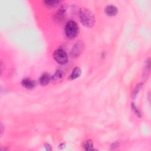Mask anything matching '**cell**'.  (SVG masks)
Returning <instances> with one entry per match:
<instances>
[{
  "label": "cell",
  "instance_id": "obj_13",
  "mask_svg": "<svg viewBox=\"0 0 151 151\" xmlns=\"http://www.w3.org/2000/svg\"><path fill=\"white\" fill-rule=\"evenodd\" d=\"M131 106H132V109L134 110V112H135V114L138 116L139 117H141V113L140 112V111L138 109V108L136 107V106L135 105L134 103H132L131 105Z\"/></svg>",
  "mask_w": 151,
  "mask_h": 151
},
{
  "label": "cell",
  "instance_id": "obj_6",
  "mask_svg": "<svg viewBox=\"0 0 151 151\" xmlns=\"http://www.w3.org/2000/svg\"><path fill=\"white\" fill-rule=\"evenodd\" d=\"M63 76H64L63 72L60 70H58L56 71L55 73L52 76L51 80L53 81V83H58L62 80Z\"/></svg>",
  "mask_w": 151,
  "mask_h": 151
},
{
  "label": "cell",
  "instance_id": "obj_14",
  "mask_svg": "<svg viewBox=\"0 0 151 151\" xmlns=\"http://www.w3.org/2000/svg\"><path fill=\"white\" fill-rule=\"evenodd\" d=\"M141 88V84H140V85H139L138 86H136V89H135L134 93V95L135 97L136 96V94H138V91H139V89H140Z\"/></svg>",
  "mask_w": 151,
  "mask_h": 151
},
{
  "label": "cell",
  "instance_id": "obj_12",
  "mask_svg": "<svg viewBox=\"0 0 151 151\" xmlns=\"http://www.w3.org/2000/svg\"><path fill=\"white\" fill-rule=\"evenodd\" d=\"M83 148H84L85 150H87V151L93 150L94 148H93L92 141L91 140L86 141L83 144Z\"/></svg>",
  "mask_w": 151,
  "mask_h": 151
},
{
  "label": "cell",
  "instance_id": "obj_11",
  "mask_svg": "<svg viewBox=\"0 0 151 151\" xmlns=\"http://www.w3.org/2000/svg\"><path fill=\"white\" fill-rule=\"evenodd\" d=\"M43 3L47 7L53 8L57 6L59 3H60L61 1H58V0H57V1H47V0H46V1H44Z\"/></svg>",
  "mask_w": 151,
  "mask_h": 151
},
{
  "label": "cell",
  "instance_id": "obj_1",
  "mask_svg": "<svg viewBox=\"0 0 151 151\" xmlns=\"http://www.w3.org/2000/svg\"><path fill=\"white\" fill-rule=\"evenodd\" d=\"M79 17L81 23L86 27H92L95 24V17L94 14L87 8H81L79 12Z\"/></svg>",
  "mask_w": 151,
  "mask_h": 151
},
{
  "label": "cell",
  "instance_id": "obj_2",
  "mask_svg": "<svg viewBox=\"0 0 151 151\" xmlns=\"http://www.w3.org/2000/svg\"><path fill=\"white\" fill-rule=\"evenodd\" d=\"M65 34L69 39H74L78 35L79 28L76 23L73 21H69L65 26Z\"/></svg>",
  "mask_w": 151,
  "mask_h": 151
},
{
  "label": "cell",
  "instance_id": "obj_8",
  "mask_svg": "<svg viewBox=\"0 0 151 151\" xmlns=\"http://www.w3.org/2000/svg\"><path fill=\"white\" fill-rule=\"evenodd\" d=\"M21 85L23 86L26 87L27 89H32L34 88L35 86V82L30 79H24L21 82Z\"/></svg>",
  "mask_w": 151,
  "mask_h": 151
},
{
  "label": "cell",
  "instance_id": "obj_4",
  "mask_svg": "<svg viewBox=\"0 0 151 151\" xmlns=\"http://www.w3.org/2000/svg\"><path fill=\"white\" fill-rule=\"evenodd\" d=\"M83 49V42L82 40H79L73 46L71 51V55L73 57H79Z\"/></svg>",
  "mask_w": 151,
  "mask_h": 151
},
{
  "label": "cell",
  "instance_id": "obj_15",
  "mask_svg": "<svg viewBox=\"0 0 151 151\" xmlns=\"http://www.w3.org/2000/svg\"><path fill=\"white\" fill-rule=\"evenodd\" d=\"M119 146V142H115L114 143H113V145H112V149H115V148H118V146Z\"/></svg>",
  "mask_w": 151,
  "mask_h": 151
},
{
  "label": "cell",
  "instance_id": "obj_17",
  "mask_svg": "<svg viewBox=\"0 0 151 151\" xmlns=\"http://www.w3.org/2000/svg\"><path fill=\"white\" fill-rule=\"evenodd\" d=\"M3 129H4V126L3 125L2 123H1V136L3 135Z\"/></svg>",
  "mask_w": 151,
  "mask_h": 151
},
{
  "label": "cell",
  "instance_id": "obj_5",
  "mask_svg": "<svg viewBox=\"0 0 151 151\" xmlns=\"http://www.w3.org/2000/svg\"><path fill=\"white\" fill-rule=\"evenodd\" d=\"M51 80V78L50 76V74L48 73H44L40 78L39 82L42 86H46L50 83Z\"/></svg>",
  "mask_w": 151,
  "mask_h": 151
},
{
  "label": "cell",
  "instance_id": "obj_7",
  "mask_svg": "<svg viewBox=\"0 0 151 151\" xmlns=\"http://www.w3.org/2000/svg\"><path fill=\"white\" fill-rule=\"evenodd\" d=\"M105 14L108 16H115L118 12L117 8L114 6H108L105 10Z\"/></svg>",
  "mask_w": 151,
  "mask_h": 151
},
{
  "label": "cell",
  "instance_id": "obj_16",
  "mask_svg": "<svg viewBox=\"0 0 151 151\" xmlns=\"http://www.w3.org/2000/svg\"><path fill=\"white\" fill-rule=\"evenodd\" d=\"M45 147H46V148L47 150H51V146H50L49 144H48V143H46V144L45 145Z\"/></svg>",
  "mask_w": 151,
  "mask_h": 151
},
{
  "label": "cell",
  "instance_id": "obj_3",
  "mask_svg": "<svg viewBox=\"0 0 151 151\" xmlns=\"http://www.w3.org/2000/svg\"><path fill=\"white\" fill-rule=\"evenodd\" d=\"M54 59L60 64H64L68 62V57L67 53L62 49H58L54 53Z\"/></svg>",
  "mask_w": 151,
  "mask_h": 151
},
{
  "label": "cell",
  "instance_id": "obj_10",
  "mask_svg": "<svg viewBox=\"0 0 151 151\" xmlns=\"http://www.w3.org/2000/svg\"><path fill=\"white\" fill-rule=\"evenodd\" d=\"M81 73H82V71H81V69L79 67L74 68V70H73L72 73L70 76L69 79L74 80V79L78 78L81 75Z\"/></svg>",
  "mask_w": 151,
  "mask_h": 151
},
{
  "label": "cell",
  "instance_id": "obj_9",
  "mask_svg": "<svg viewBox=\"0 0 151 151\" xmlns=\"http://www.w3.org/2000/svg\"><path fill=\"white\" fill-rule=\"evenodd\" d=\"M65 11H66V8H64V7H61L59 10L58 11V12L56 13L55 15V20L57 21H62L64 18Z\"/></svg>",
  "mask_w": 151,
  "mask_h": 151
}]
</instances>
